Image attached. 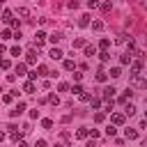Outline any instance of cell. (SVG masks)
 <instances>
[{
    "instance_id": "8fae6325",
    "label": "cell",
    "mask_w": 147,
    "mask_h": 147,
    "mask_svg": "<svg viewBox=\"0 0 147 147\" xmlns=\"http://www.w3.org/2000/svg\"><path fill=\"white\" fill-rule=\"evenodd\" d=\"M99 7H101V11H103V14H108V11L113 9V2H110V0H106V2H99Z\"/></svg>"
},
{
    "instance_id": "8992f818",
    "label": "cell",
    "mask_w": 147,
    "mask_h": 147,
    "mask_svg": "<svg viewBox=\"0 0 147 147\" xmlns=\"http://www.w3.org/2000/svg\"><path fill=\"white\" fill-rule=\"evenodd\" d=\"M23 110H25V103H23V101H18V103H16V106H14V110H11V113H9V115H11V117H18V115H21V113H23Z\"/></svg>"
},
{
    "instance_id": "681fc988",
    "label": "cell",
    "mask_w": 147,
    "mask_h": 147,
    "mask_svg": "<svg viewBox=\"0 0 147 147\" xmlns=\"http://www.w3.org/2000/svg\"><path fill=\"white\" fill-rule=\"evenodd\" d=\"M2 2H5V0H0V5H2Z\"/></svg>"
},
{
    "instance_id": "44dd1931",
    "label": "cell",
    "mask_w": 147,
    "mask_h": 147,
    "mask_svg": "<svg viewBox=\"0 0 147 147\" xmlns=\"http://www.w3.org/2000/svg\"><path fill=\"white\" fill-rule=\"evenodd\" d=\"M119 76H122V69L119 67H113L110 69V78H119Z\"/></svg>"
},
{
    "instance_id": "c3c4849f",
    "label": "cell",
    "mask_w": 147,
    "mask_h": 147,
    "mask_svg": "<svg viewBox=\"0 0 147 147\" xmlns=\"http://www.w3.org/2000/svg\"><path fill=\"white\" fill-rule=\"evenodd\" d=\"M55 147H64V145H55Z\"/></svg>"
},
{
    "instance_id": "f35d334b",
    "label": "cell",
    "mask_w": 147,
    "mask_h": 147,
    "mask_svg": "<svg viewBox=\"0 0 147 147\" xmlns=\"http://www.w3.org/2000/svg\"><path fill=\"white\" fill-rule=\"evenodd\" d=\"M67 7H69V9H76V7H78V0H69Z\"/></svg>"
},
{
    "instance_id": "4dcf8cb0",
    "label": "cell",
    "mask_w": 147,
    "mask_h": 147,
    "mask_svg": "<svg viewBox=\"0 0 147 147\" xmlns=\"http://www.w3.org/2000/svg\"><path fill=\"white\" fill-rule=\"evenodd\" d=\"M16 74H18V76H23V74H25V64H23V62H18V64H16Z\"/></svg>"
},
{
    "instance_id": "b9f144b4",
    "label": "cell",
    "mask_w": 147,
    "mask_h": 147,
    "mask_svg": "<svg viewBox=\"0 0 147 147\" xmlns=\"http://www.w3.org/2000/svg\"><path fill=\"white\" fill-rule=\"evenodd\" d=\"M2 101L5 103H11V94H2Z\"/></svg>"
},
{
    "instance_id": "ac0fdd59",
    "label": "cell",
    "mask_w": 147,
    "mask_h": 147,
    "mask_svg": "<svg viewBox=\"0 0 147 147\" xmlns=\"http://www.w3.org/2000/svg\"><path fill=\"white\" fill-rule=\"evenodd\" d=\"M99 46H101V51H108V48H110V39H106V37H103V39L99 41Z\"/></svg>"
},
{
    "instance_id": "9c48e42d",
    "label": "cell",
    "mask_w": 147,
    "mask_h": 147,
    "mask_svg": "<svg viewBox=\"0 0 147 147\" xmlns=\"http://www.w3.org/2000/svg\"><path fill=\"white\" fill-rule=\"evenodd\" d=\"M62 37H64V34H62V32H53V34H51V37H48V41H51V44H53V46H55V44H60V41H62Z\"/></svg>"
},
{
    "instance_id": "836d02e7",
    "label": "cell",
    "mask_w": 147,
    "mask_h": 147,
    "mask_svg": "<svg viewBox=\"0 0 147 147\" xmlns=\"http://www.w3.org/2000/svg\"><path fill=\"white\" fill-rule=\"evenodd\" d=\"M41 126L44 129H53V119H41Z\"/></svg>"
},
{
    "instance_id": "f6af8a7d",
    "label": "cell",
    "mask_w": 147,
    "mask_h": 147,
    "mask_svg": "<svg viewBox=\"0 0 147 147\" xmlns=\"http://www.w3.org/2000/svg\"><path fill=\"white\" fill-rule=\"evenodd\" d=\"M18 147H30L28 142H23V140H18Z\"/></svg>"
},
{
    "instance_id": "4fadbf2b",
    "label": "cell",
    "mask_w": 147,
    "mask_h": 147,
    "mask_svg": "<svg viewBox=\"0 0 147 147\" xmlns=\"http://www.w3.org/2000/svg\"><path fill=\"white\" fill-rule=\"evenodd\" d=\"M78 25H80V28H87V25H90V16H87V14H83V16L78 18Z\"/></svg>"
},
{
    "instance_id": "ab89813d",
    "label": "cell",
    "mask_w": 147,
    "mask_h": 147,
    "mask_svg": "<svg viewBox=\"0 0 147 147\" xmlns=\"http://www.w3.org/2000/svg\"><path fill=\"white\" fill-rule=\"evenodd\" d=\"M57 90H60V92H67V90H69V85H67V83H60V85H57Z\"/></svg>"
},
{
    "instance_id": "6da1fadb",
    "label": "cell",
    "mask_w": 147,
    "mask_h": 147,
    "mask_svg": "<svg viewBox=\"0 0 147 147\" xmlns=\"http://www.w3.org/2000/svg\"><path fill=\"white\" fill-rule=\"evenodd\" d=\"M124 119H126L124 113H113V115H110V124H115V126H122Z\"/></svg>"
},
{
    "instance_id": "603a6c76",
    "label": "cell",
    "mask_w": 147,
    "mask_h": 147,
    "mask_svg": "<svg viewBox=\"0 0 147 147\" xmlns=\"http://www.w3.org/2000/svg\"><path fill=\"white\" fill-rule=\"evenodd\" d=\"M99 60H101V62H108V60H110V53H108V51H101V53H99Z\"/></svg>"
},
{
    "instance_id": "ba28073f",
    "label": "cell",
    "mask_w": 147,
    "mask_h": 147,
    "mask_svg": "<svg viewBox=\"0 0 147 147\" xmlns=\"http://www.w3.org/2000/svg\"><path fill=\"white\" fill-rule=\"evenodd\" d=\"M34 90H37V85H34V80H28V83L23 85V92H25V94H34Z\"/></svg>"
},
{
    "instance_id": "d590c367",
    "label": "cell",
    "mask_w": 147,
    "mask_h": 147,
    "mask_svg": "<svg viewBox=\"0 0 147 147\" xmlns=\"http://www.w3.org/2000/svg\"><path fill=\"white\" fill-rule=\"evenodd\" d=\"M0 39H11V30H2V34H0Z\"/></svg>"
},
{
    "instance_id": "bcb514c9",
    "label": "cell",
    "mask_w": 147,
    "mask_h": 147,
    "mask_svg": "<svg viewBox=\"0 0 147 147\" xmlns=\"http://www.w3.org/2000/svg\"><path fill=\"white\" fill-rule=\"evenodd\" d=\"M5 53H7V48H5L2 44H0V55H5Z\"/></svg>"
},
{
    "instance_id": "cb8c5ba5",
    "label": "cell",
    "mask_w": 147,
    "mask_h": 147,
    "mask_svg": "<svg viewBox=\"0 0 147 147\" xmlns=\"http://www.w3.org/2000/svg\"><path fill=\"white\" fill-rule=\"evenodd\" d=\"M119 62H122V64H131V53H124V55L119 57Z\"/></svg>"
},
{
    "instance_id": "1f68e13d",
    "label": "cell",
    "mask_w": 147,
    "mask_h": 147,
    "mask_svg": "<svg viewBox=\"0 0 147 147\" xmlns=\"http://www.w3.org/2000/svg\"><path fill=\"white\" fill-rule=\"evenodd\" d=\"M9 67H11V62H9L7 57H2V60H0V69H9Z\"/></svg>"
},
{
    "instance_id": "7a4b0ae2",
    "label": "cell",
    "mask_w": 147,
    "mask_h": 147,
    "mask_svg": "<svg viewBox=\"0 0 147 147\" xmlns=\"http://www.w3.org/2000/svg\"><path fill=\"white\" fill-rule=\"evenodd\" d=\"M44 41H46V32H44V30H39V32L34 34V46H37V48H41V46H44Z\"/></svg>"
},
{
    "instance_id": "277c9868",
    "label": "cell",
    "mask_w": 147,
    "mask_h": 147,
    "mask_svg": "<svg viewBox=\"0 0 147 147\" xmlns=\"http://www.w3.org/2000/svg\"><path fill=\"white\" fill-rule=\"evenodd\" d=\"M115 92H117V90H115L113 85H108V87H103V99H106V101H113V96H115Z\"/></svg>"
},
{
    "instance_id": "30bf717a",
    "label": "cell",
    "mask_w": 147,
    "mask_h": 147,
    "mask_svg": "<svg viewBox=\"0 0 147 147\" xmlns=\"http://www.w3.org/2000/svg\"><path fill=\"white\" fill-rule=\"evenodd\" d=\"M25 62H28V64H34V62H37V51H34V48H32V51H28Z\"/></svg>"
},
{
    "instance_id": "60d3db41",
    "label": "cell",
    "mask_w": 147,
    "mask_h": 147,
    "mask_svg": "<svg viewBox=\"0 0 147 147\" xmlns=\"http://www.w3.org/2000/svg\"><path fill=\"white\" fill-rule=\"evenodd\" d=\"M78 96H80V101H90V94H87V92H83V94H78Z\"/></svg>"
},
{
    "instance_id": "f546056e",
    "label": "cell",
    "mask_w": 147,
    "mask_h": 147,
    "mask_svg": "<svg viewBox=\"0 0 147 147\" xmlns=\"http://www.w3.org/2000/svg\"><path fill=\"white\" fill-rule=\"evenodd\" d=\"M9 53H11L14 57H18V55H21V46H11V48H9Z\"/></svg>"
},
{
    "instance_id": "484cf974",
    "label": "cell",
    "mask_w": 147,
    "mask_h": 147,
    "mask_svg": "<svg viewBox=\"0 0 147 147\" xmlns=\"http://www.w3.org/2000/svg\"><path fill=\"white\" fill-rule=\"evenodd\" d=\"M48 103H53V106H57L60 103V99H57V94H48V99H46Z\"/></svg>"
},
{
    "instance_id": "2e32d148",
    "label": "cell",
    "mask_w": 147,
    "mask_h": 147,
    "mask_svg": "<svg viewBox=\"0 0 147 147\" xmlns=\"http://www.w3.org/2000/svg\"><path fill=\"white\" fill-rule=\"evenodd\" d=\"M11 16H14V14H11V9H5V11H2V21H5V23H9V21H11Z\"/></svg>"
},
{
    "instance_id": "7c38bea8",
    "label": "cell",
    "mask_w": 147,
    "mask_h": 147,
    "mask_svg": "<svg viewBox=\"0 0 147 147\" xmlns=\"http://www.w3.org/2000/svg\"><path fill=\"white\" fill-rule=\"evenodd\" d=\"M96 80H99V83H106V80H108V71L99 69V71H96Z\"/></svg>"
},
{
    "instance_id": "5bb4252c",
    "label": "cell",
    "mask_w": 147,
    "mask_h": 147,
    "mask_svg": "<svg viewBox=\"0 0 147 147\" xmlns=\"http://www.w3.org/2000/svg\"><path fill=\"white\" fill-rule=\"evenodd\" d=\"M124 136H126L129 140H136V138H138V131H136V129H126V131H124Z\"/></svg>"
},
{
    "instance_id": "e0dca14e",
    "label": "cell",
    "mask_w": 147,
    "mask_h": 147,
    "mask_svg": "<svg viewBox=\"0 0 147 147\" xmlns=\"http://www.w3.org/2000/svg\"><path fill=\"white\" fill-rule=\"evenodd\" d=\"M92 30L101 32V30H103V21H92Z\"/></svg>"
},
{
    "instance_id": "d4e9b609",
    "label": "cell",
    "mask_w": 147,
    "mask_h": 147,
    "mask_svg": "<svg viewBox=\"0 0 147 147\" xmlns=\"http://www.w3.org/2000/svg\"><path fill=\"white\" fill-rule=\"evenodd\" d=\"M64 69H67V71H74V69H76L74 60H64Z\"/></svg>"
},
{
    "instance_id": "52a82bcc",
    "label": "cell",
    "mask_w": 147,
    "mask_h": 147,
    "mask_svg": "<svg viewBox=\"0 0 147 147\" xmlns=\"http://www.w3.org/2000/svg\"><path fill=\"white\" fill-rule=\"evenodd\" d=\"M48 55H51V60H62V55H64V53H62V51H60V48H57V46H53V48H51V53H48Z\"/></svg>"
},
{
    "instance_id": "7dc6e473",
    "label": "cell",
    "mask_w": 147,
    "mask_h": 147,
    "mask_svg": "<svg viewBox=\"0 0 147 147\" xmlns=\"http://www.w3.org/2000/svg\"><path fill=\"white\" fill-rule=\"evenodd\" d=\"M2 140H5V131H0V142H2Z\"/></svg>"
},
{
    "instance_id": "8d00e7d4",
    "label": "cell",
    "mask_w": 147,
    "mask_h": 147,
    "mask_svg": "<svg viewBox=\"0 0 147 147\" xmlns=\"http://www.w3.org/2000/svg\"><path fill=\"white\" fill-rule=\"evenodd\" d=\"M83 46H85V39H76L74 41V48H83Z\"/></svg>"
},
{
    "instance_id": "4316f807",
    "label": "cell",
    "mask_w": 147,
    "mask_h": 147,
    "mask_svg": "<svg viewBox=\"0 0 147 147\" xmlns=\"http://www.w3.org/2000/svg\"><path fill=\"white\" fill-rule=\"evenodd\" d=\"M90 106H92V108H99V106H101V99H96V96H90Z\"/></svg>"
},
{
    "instance_id": "7bdbcfd3",
    "label": "cell",
    "mask_w": 147,
    "mask_h": 147,
    "mask_svg": "<svg viewBox=\"0 0 147 147\" xmlns=\"http://www.w3.org/2000/svg\"><path fill=\"white\" fill-rule=\"evenodd\" d=\"M30 117H32V119H37V117H39V110H37V108H34V110H30Z\"/></svg>"
},
{
    "instance_id": "5b68a950",
    "label": "cell",
    "mask_w": 147,
    "mask_h": 147,
    "mask_svg": "<svg viewBox=\"0 0 147 147\" xmlns=\"http://www.w3.org/2000/svg\"><path fill=\"white\" fill-rule=\"evenodd\" d=\"M140 71H142V60H136V62H131V76L140 74Z\"/></svg>"
},
{
    "instance_id": "e575fe53",
    "label": "cell",
    "mask_w": 147,
    "mask_h": 147,
    "mask_svg": "<svg viewBox=\"0 0 147 147\" xmlns=\"http://www.w3.org/2000/svg\"><path fill=\"white\" fill-rule=\"evenodd\" d=\"M85 5H87V7H90V9H96V7H99V0H87V2H85Z\"/></svg>"
},
{
    "instance_id": "f1b7e54d",
    "label": "cell",
    "mask_w": 147,
    "mask_h": 147,
    "mask_svg": "<svg viewBox=\"0 0 147 147\" xmlns=\"http://www.w3.org/2000/svg\"><path fill=\"white\" fill-rule=\"evenodd\" d=\"M76 138H80V140H83V138H87V129H85V126H83V129H78V131H76Z\"/></svg>"
},
{
    "instance_id": "9a60e30c",
    "label": "cell",
    "mask_w": 147,
    "mask_h": 147,
    "mask_svg": "<svg viewBox=\"0 0 147 147\" xmlns=\"http://www.w3.org/2000/svg\"><path fill=\"white\" fill-rule=\"evenodd\" d=\"M18 16L21 18H30V9L28 7H18Z\"/></svg>"
},
{
    "instance_id": "ee69618b",
    "label": "cell",
    "mask_w": 147,
    "mask_h": 147,
    "mask_svg": "<svg viewBox=\"0 0 147 147\" xmlns=\"http://www.w3.org/2000/svg\"><path fill=\"white\" fill-rule=\"evenodd\" d=\"M34 147H46V140H37V145Z\"/></svg>"
},
{
    "instance_id": "d6a6232c",
    "label": "cell",
    "mask_w": 147,
    "mask_h": 147,
    "mask_svg": "<svg viewBox=\"0 0 147 147\" xmlns=\"http://www.w3.org/2000/svg\"><path fill=\"white\" fill-rule=\"evenodd\" d=\"M71 92H74V94H76V96H78V94H83V92H85V90H83V87H80V85H74V87H71Z\"/></svg>"
},
{
    "instance_id": "74e56055",
    "label": "cell",
    "mask_w": 147,
    "mask_h": 147,
    "mask_svg": "<svg viewBox=\"0 0 147 147\" xmlns=\"http://www.w3.org/2000/svg\"><path fill=\"white\" fill-rule=\"evenodd\" d=\"M103 119H106L103 113H96V115H94V122H103Z\"/></svg>"
},
{
    "instance_id": "7402d4cb",
    "label": "cell",
    "mask_w": 147,
    "mask_h": 147,
    "mask_svg": "<svg viewBox=\"0 0 147 147\" xmlns=\"http://www.w3.org/2000/svg\"><path fill=\"white\" fill-rule=\"evenodd\" d=\"M115 133H117V129H115V124H108V126H106V136H110V138H113Z\"/></svg>"
},
{
    "instance_id": "ffe728a7",
    "label": "cell",
    "mask_w": 147,
    "mask_h": 147,
    "mask_svg": "<svg viewBox=\"0 0 147 147\" xmlns=\"http://www.w3.org/2000/svg\"><path fill=\"white\" fill-rule=\"evenodd\" d=\"M37 76H48V69L44 64H37Z\"/></svg>"
},
{
    "instance_id": "3957f363",
    "label": "cell",
    "mask_w": 147,
    "mask_h": 147,
    "mask_svg": "<svg viewBox=\"0 0 147 147\" xmlns=\"http://www.w3.org/2000/svg\"><path fill=\"white\" fill-rule=\"evenodd\" d=\"M131 83H133L136 87H140V90L147 85V83H145V78H142V74H136V76H131Z\"/></svg>"
},
{
    "instance_id": "d6986e66",
    "label": "cell",
    "mask_w": 147,
    "mask_h": 147,
    "mask_svg": "<svg viewBox=\"0 0 147 147\" xmlns=\"http://www.w3.org/2000/svg\"><path fill=\"white\" fill-rule=\"evenodd\" d=\"M83 48H85V55H87V57H92V55L96 53V48H94V46H87V44H85Z\"/></svg>"
},
{
    "instance_id": "83f0119b",
    "label": "cell",
    "mask_w": 147,
    "mask_h": 147,
    "mask_svg": "<svg viewBox=\"0 0 147 147\" xmlns=\"http://www.w3.org/2000/svg\"><path fill=\"white\" fill-rule=\"evenodd\" d=\"M136 113V106L133 103H126V108H124V115H133Z\"/></svg>"
}]
</instances>
